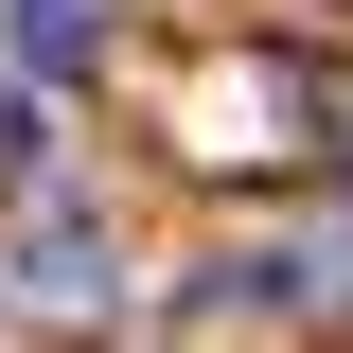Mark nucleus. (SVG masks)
<instances>
[{"label":"nucleus","instance_id":"nucleus-1","mask_svg":"<svg viewBox=\"0 0 353 353\" xmlns=\"http://www.w3.org/2000/svg\"><path fill=\"white\" fill-rule=\"evenodd\" d=\"M18 36H71V0H18Z\"/></svg>","mask_w":353,"mask_h":353}]
</instances>
